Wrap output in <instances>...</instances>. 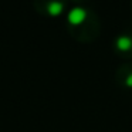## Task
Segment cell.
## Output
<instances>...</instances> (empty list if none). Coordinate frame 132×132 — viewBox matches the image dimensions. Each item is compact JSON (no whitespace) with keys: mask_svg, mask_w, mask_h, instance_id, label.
<instances>
[{"mask_svg":"<svg viewBox=\"0 0 132 132\" xmlns=\"http://www.w3.org/2000/svg\"><path fill=\"white\" fill-rule=\"evenodd\" d=\"M87 17V12L82 7H74L68 12V16H67V20L71 26H80Z\"/></svg>","mask_w":132,"mask_h":132,"instance_id":"cell-1","label":"cell"},{"mask_svg":"<svg viewBox=\"0 0 132 132\" xmlns=\"http://www.w3.org/2000/svg\"><path fill=\"white\" fill-rule=\"evenodd\" d=\"M43 7V12L47 13L48 16H58L64 10V3L63 0H47V2H44Z\"/></svg>","mask_w":132,"mask_h":132,"instance_id":"cell-2","label":"cell"},{"mask_svg":"<svg viewBox=\"0 0 132 132\" xmlns=\"http://www.w3.org/2000/svg\"><path fill=\"white\" fill-rule=\"evenodd\" d=\"M115 46L121 51H128L132 47V37H129V36H119L115 40Z\"/></svg>","mask_w":132,"mask_h":132,"instance_id":"cell-3","label":"cell"},{"mask_svg":"<svg viewBox=\"0 0 132 132\" xmlns=\"http://www.w3.org/2000/svg\"><path fill=\"white\" fill-rule=\"evenodd\" d=\"M125 85L126 87H129V88H132V72L126 77V80H125Z\"/></svg>","mask_w":132,"mask_h":132,"instance_id":"cell-4","label":"cell"}]
</instances>
